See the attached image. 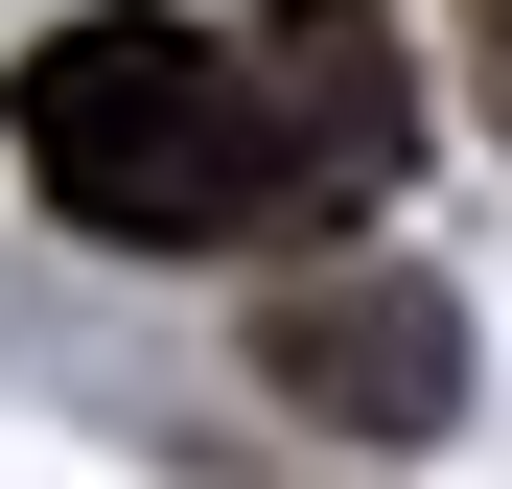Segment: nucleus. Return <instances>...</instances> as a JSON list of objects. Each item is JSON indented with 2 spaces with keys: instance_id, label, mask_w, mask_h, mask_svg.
Here are the masks:
<instances>
[{
  "instance_id": "nucleus-1",
  "label": "nucleus",
  "mask_w": 512,
  "mask_h": 489,
  "mask_svg": "<svg viewBox=\"0 0 512 489\" xmlns=\"http://www.w3.org/2000/svg\"><path fill=\"white\" fill-rule=\"evenodd\" d=\"M0 140H24V187L94 233V257H233L256 233V70L187 0H70V24L0 70Z\"/></svg>"
},
{
  "instance_id": "nucleus-2",
  "label": "nucleus",
  "mask_w": 512,
  "mask_h": 489,
  "mask_svg": "<svg viewBox=\"0 0 512 489\" xmlns=\"http://www.w3.org/2000/svg\"><path fill=\"white\" fill-rule=\"evenodd\" d=\"M233 70H256V233H373L419 163V47L373 0H256Z\"/></svg>"
},
{
  "instance_id": "nucleus-3",
  "label": "nucleus",
  "mask_w": 512,
  "mask_h": 489,
  "mask_svg": "<svg viewBox=\"0 0 512 489\" xmlns=\"http://www.w3.org/2000/svg\"><path fill=\"white\" fill-rule=\"evenodd\" d=\"M256 373H280L303 420H350V443H443L466 420V303L419 257H326V280L256 303Z\"/></svg>"
},
{
  "instance_id": "nucleus-4",
  "label": "nucleus",
  "mask_w": 512,
  "mask_h": 489,
  "mask_svg": "<svg viewBox=\"0 0 512 489\" xmlns=\"http://www.w3.org/2000/svg\"><path fill=\"white\" fill-rule=\"evenodd\" d=\"M489 117H512V0H489Z\"/></svg>"
}]
</instances>
